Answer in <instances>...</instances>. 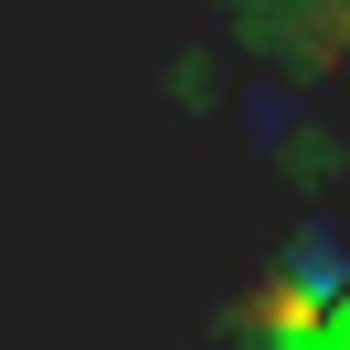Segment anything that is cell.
Masks as SVG:
<instances>
[{
    "instance_id": "1",
    "label": "cell",
    "mask_w": 350,
    "mask_h": 350,
    "mask_svg": "<svg viewBox=\"0 0 350 350\" xmlns=\"http://www.w3.org/2000/svg\"><path fill=\"white\" fill-rule=\"evenodd\" d=\"M244 43L297 75H350V0H234Z\"/></svg>"
}]
</instances>
